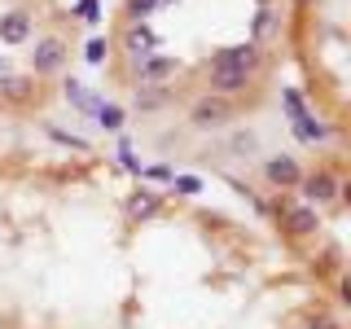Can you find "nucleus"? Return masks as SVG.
I'll return each instance as SVG.
<instances>
[{"mask_svg": "<svg viewBox=\"0 0 351 329\" xmlns=\"http://www.w3.org/2000/svg\"><path fill=\"white\" fill-rule=\"evenodd\" d=\"M268 66V53L259 49L255 40L250 44H233V49H219L211 62H206V71H237V75H246V80H255V75Z\"/></svg>", "mask_w": 351, "mask_h": 329, "instance_id": "nucleus-1", "label": "nucleus"}, {"mask_svg": "<svg viewBox=\"0 0 351 329\" xmlns=\"http://www.w3.org/2000/svg\"><path fill=\"white\" fill-rule=\"evenodd\" d=\"M272 211H277L285 237H294V241H299V237H316V228H321V215H316V206L294 202V197H281V193H277Z\"/></svg>", "mask_w": 351, "mask_h": 329, "instance_id": "nucleus-2", "label": "nucleus"}, {"mask_svg": "<svg viewBox=\"0 0 351 329\" xmlns=\"http://www.w3.org/2000/svg\"><path fill=\"white\" fill-rule=\"evenodd\" d=\"M237 119V106L233 101H224V97H211V93H202L197 101L189 106V123L197 132H215V127H228Z\"/></svg>", "mask_w": 351, "mask_h": 329, "instance_id": "nucleus-3", "label": "nucleus"}, {"mask_svg": "<svg viewBox=\"0 0 351 329\" xmlns=\"http://www.w3.org/2000/svg\"><path fill=\"white\" fill-rule=\"evenodd\" d=\"M119 49L128 53V62H132V66H141V62H149L154 53H162V40L154 36L145 22H128V27L119 31Z\"/></svg>", "mask_w": 351, "mask_h": 329, "instance_id": "nucleus-4", "label": "nucleus"}, {"mask_svg": "<svg viewBox=\"0 0 351 329\" xmlns=\"http://www.w3.org/2000/svg\"><path fill=\"white\" fill-rule=\"evenodd\" d=\"M299 193H303L307 206H329V202L343 197V184H338V175L329 171V167H321V171H303Z\"/></svg>", "mask_w": 351, "mask_h": 329, "instance_id": "nucleus-5", "label": "nucleus"}, {"mask_svg": "<svg viewBox=\"0 0 351 329\" xmlns=\"http://www.w3.org/2000/svg\"><path fill=\"white\" fill-rule=\"evenodd\" d=\"M263 180H268L272 189H281V193L299 189V180H303L299 158H294V154H272V158H263Z\"/></svg>", "mask_w": 351, "mask_h": 329, "instance_id": "nucleus-6", "label": "nucleus"}, {"mask_svg": "<svg viewBox=\"0 0 351 329\" xmlns=\"http://www.w3.org/2000/svg\"><path fill=\"white\" fill-rule=\"evenodd\" d=\"M0 101H5L9 110H31L40 101L36 75H5V80H0Z\"/></svg>", "mask_w": 351, "mask_h": 329, "instance_id": "nucleus-7", "label": "nucleus"}, {"mask_svg": "<svg viewBox=\"0 0 351 329\" xmlns=\"http://www.w3.org/2000/svg\"><path fill=\"white\" fill-rule=\"evenodd\" d=\"M66 58H71V53H66V44L58 40V36H44V40H36V49H31V75H58L62 66H66Z\"/></svg>", "mask_w": 351, "mask_h": 329, "instance_id": "nucleus-8", "label": "nucleus"}, {"mask_svg": "<svg viewBox=\"0 0 351 329\" xmlns=\"http://www.w3.org/2000/svg\"><path fill=\"white\" fill-rule=\"evenodd\" d=\"M176 75H180V58H171V53H154L149 62L136 66V84L141 88H167Z\"/></svg>", "mask_w": 351, "mask_h": 329, "instance_id": "nucleus-9", "label": "nucleus"}, {"mask_svg": "<svg viewBox=\"0 0 351 329\" xmlns=\"http://www.w3.org/2000/svg\"><path fill=\"white\" fill-rule=\"evenodd\" d=\"M158 211H162V193H158V189H149V184L132 189V193H128V202H123V215L132 219V224H145V219H154Z\"/></svg>", "mask_w": 351, "mask_h": 329, "instance_id": "nucleus-10", "label": "nucleus"}, {"mask_svg": "<svg viewBox=\"0 0 351 329\" xmlns=\"http://www.w3.org/2000/svg\"><path fill=\"white\" fill-rule=\"evenodd\" d=\"M250 88L246 75H237V71H206V93L211 97H224V101H233V97H241Z\"/></svg>", "mask_w": 351, "mask_h": 329, "instance_id": "nucleus-11", "label": "nucleus"}, {"mask_svg": "<svg viewBox=\"0 0 351 329\" xmlns=\"http://www.w3.org/2000/svg\"><path fill=\"white\" fill-rule=\"evenodd\" d=\"M31 40V14L27 9H9V14H0V44H27Z\"/></svg>", "mask_w": 351, "mask_h": 329, "instance_id": "nucleus-12", "label": "nucleus"}, {"mask_svg": "<svg viewBox=\"0 0 351 329\" xmlns=\"http://www.w3.org/2000/svg\"><path fill=\"white\" fill-rule=\"evenodd\" d=\"M290 127H294V136H299L303 145H321V141H329V136H334V132H338V127H329V123H321V119H316L312 110H303V114L294 119Z\"/></svg>", "mask_w": 351, "mask_h": 329, "instance_id": "nucleus-13", "label": "nucleus"}, {"mask_svg": "<svg viewBox=\"0 0 351 329\" xmlns=\"http://www.w3.org/2000/svg\"><path fill=\"white\" fill-rule=\"evenodd\" d=\"M250 36H255V44L263 49L268 40H277L281 36V14L272 5H259V14H255V22H250Z\"/></svg>", "mask_w": 351, "mask_h": 329, "instance_id": "nucleus-14", "label": "nucleus"}, {"mask_svg": "<svg viewBox=\"0 0 351 329\" xmlns=\"http://www.w3.org/2000/svg\"><path fill=\"white\" fill-rule=\"evenodd\" d=\"M62 97H66V106L84 110V114H97V110H101V97H93V93H88V84H80V80H66L62 84Z\"/></svg>", "mask_w": 351, "mask_h": 329, "instance_id": "nucleus-15", "label": "nucleus"}, {"mask_svg": "<svg viewBox=\"0 0 351 329\" xmlns=\"http://www.w3.org/2000/svg\"><path fill=\"white\" fill-rule=\"evenodd\" d=\"M132 101H136V110H162L171 101V88H141L136 84V97H132Z\"/></svg>", "mask_w": 351, "mask_h": 329, "instance_id": "nucleus-16", "label": "nucleus"}, {"mask_svg": "<svg viewBox=\"0 0 351 329\" xmlns=\"http://www.w3.org/2000/svg\"><path fill=\"white\" fill-rule=\"evenodd\" d=\"M171 5H176V0H128V5H123V18L128 22H145L154 9H171Z\"/></svg>", "mask_w": 351, "mask_h": 329, "instance_id": "nucleus-17", "label": "nucleus"}, {"mask_svg": "<svg viewBox=\"0 0 351 329\" xmlns=\"http://www.w3.org/2000/svg\"><path fill=\"white\" fill-rule=\"evenodd\" d=\"M123 119H128L123 106H106L101 101V110H97V123H101L106 132H123Z\"/></svg>", "mask_w": 351, "mask_h": 329, "instance_id": "nucleus-18", "label": "nucleus"}, {"mask_svg": "<svg viewBox=\"0 0 351 329\" xmlns=\"http://www.w3.org/2000/svg\"><path fill=\"white\" fill-rule=\"evenodd\" d=\"M49 132L53 141H58V145H66V149H80V154H88V141L84 136H75V132H62V127H44Z\"/></svg>", "mask_w": 351, "mask_h": 329, "instance_id": "nucleus-19", "label": "nucleus"}, {"mask_svg": "<svg viewBox=\"0 0 351 329\" xmlns=\"http://www.w3.org/2000/svg\"><path fill=\"white\" fill-rule=\"evenodd\" d=\"M75 18L88 22V27H93V22H101V0H75Z\"/></svg>", "mask_w": 351, "mask_h": 329, "instance_id": "nucleus-20", "label": "nucleus"}, {"mask_svg": "<svg viewBox=\"0 0 351 329\" xmlns=\"http://www.w3.org/2000/svg\"><path fill=\"white\" fill-rule=\"evenodd\" d=\"M171 193L193 197V193H202V180H197V175H171Z\"/></svg>", "mask_w": 351, "mask_h": 329, "instance_id": "nucleus-21", "label": "nucleus"}, {"mask_svg": "<svg viewBox=\"0 0 351 329\" xmlns=\"http://www.w3.org/2000/svg\"><path fill=\"white\" fill-rule=\"evenodd\" d=\"M84 58L93 62V66H101V62L110 58V40H101V36H93V40H88V49H84Z\"/></svg>", "mask_w": 351, "mask_h": 329, "instance_id": "nucleus-22", "label": "nucleus"}, {"mask_svg": "<svg viewBox=\"0 0 351 329\" xmlns=\"http://www.w3.org/2000/svg\"><path fill=\"white\" fill-rule=\"evenodd\" d=\"M119 162H123V167H128L132 175H141V171H145L136 158H132V141H119Z\"/></svg>", "mask_w": 351, "mask_h": 329, "instance_id": "nucleus-23", "label": "nucleus"}, {"mask_svg": "<svg viewBox=\"0 0 351 329\" xmlns=\"http://www.w3.org/2000/svg\"><path fill=\"white\" fill-rule=\"evenodd\" d=\"M141 175H145V180H171V167H167V162H154V167H145V171H141Z\"/></svg>", "mask_w": 351, "mask_h": 329, "instance_id": "nucleus-24", "label": "nucleus"}, {"mask_svg": "<svg viewBox=\"0 0 351 329\" xmlns=\"http://www.w3.org/2000/svg\"><path fill=\"white\" fill-rule=\"evenodd\" d=\"M5 75H14V58H9V53H0V80H5Z\"/></svg>", "mask_w": 351, "mask_h": 329, "instance_id": "nucleus-25", "label": "nucleus"}, {"mask_svg": "<svg viewBox=\"0 0 351 329\" xmlns=\"http://www.w3.org/2000/svg\"><path fill=\"white\" fill-rule=\"evenodd\" d=\"M255 5H272V0H255Z\"/></svg>", "mask_w": 351, "mask_h": 329, "instance_id": "nucleus-26", "label": "nucleus"}, {"mask_svg": "<svg viewBox=\"0 0 351 329\" xmlns=\"http://www.w3.org/2000/svg\"><path fill=\"white\" fill-rule=\"evenodd\" d=\"M299 5H312V0H299Z\"/></svg>", "mask_w": 351, "mask_h": 329, "instance_id": "nucleus-27", "label": "nucleus"}]
</instances>
